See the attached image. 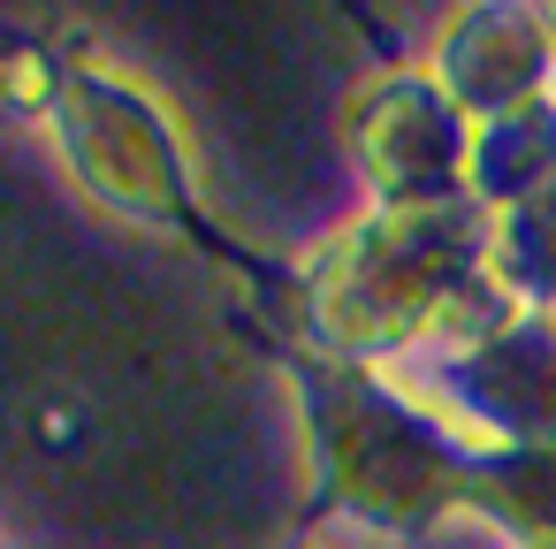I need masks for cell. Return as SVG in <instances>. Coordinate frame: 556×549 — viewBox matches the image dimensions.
<instances>
[{"label": "cell", "mask_w": 556, "mask_h": 549, "mask_svg": "<svg viewBox=\"0 0 556 549\" xmlns=\"http://www.w3.org/2000/svg\"><path fill=\"white\" fill-rule=\"evenodd\" d=\"M374 123H381V138L366 146V153H374V176H381L404 207H419V191L450 169V146H457L450 108H442L434 92H419V85H396L389 100H374Z\"/></svg>", "instance_id": "1"}]
</instances>
